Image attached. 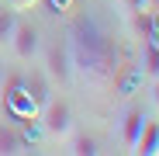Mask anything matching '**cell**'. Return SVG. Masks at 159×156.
I'll return each instance as SVG.
<instances>
[{"instance_id": "6da1fadb", "label": "cell", "mask_w": 159, "mask_h": 156, "mask_svg": "<svg viewBox=\"0 0 159 156\" xmlns=\"http://www.w3.org/2000/svg\"><path fill=\"white\" fill-rule=\"evenodd\" d=\"M66 49H69V63H73V76H80L90 87H107L114 83V76L121 69V52L114 45V38L104 31V24L93 17H80L69 35H66Z\"/></svg>"}, {"instance_id": "7a4b0ae2", "label": "cell", "mask_w": 159, "mask_h": 156, "mask_svg": "<svg viewBox=\"0 0 159 156\" xmlns=\"http://www.w3.org/2000/svg\"><path fill=\"white\" fill-rule=\"evenodd\" d=\"M38 121H42V128H45L48 139H66V135H73V108H69L66 101H56V97L42 101Z\"/></svg>"}, {"instance_id": "3957f363", "label": "cell", "mask_w": 159, "mask_h": 156, "mask_svg": "<svg viewBox=\"0 0 159 156\" xmlns=\"http://www.w3.org/2000/svg\"><path fill=\"white\" fill-rule=\"evenodd\" d=\"M4 108H7V115H11L14 121H31L35 111H38V101L31 97L28 83L11 80V83L4 87Z\"/></svg>"}, {"instance_id": "277c9868", "label": "cell", "mask_w": 159, "mask_h": 156, "mask_svg": "<svg viewBox=\"0 0 159 156\" xmlns=\"http://www.w3.org/2000/svg\"><path fill=\"white\" fill-rule=\"evenodd\" d=\"M7 45L14 49V56H17L21 63H35V56L42 52V31L35 28L31 21H17Z\"/></svg>"}, {"instance_id": "5b68a950", "label": "cell", "mask_w": 159, "mask_h": 156, "mask_svg": "<svg viewBox=\"0 0 159 156\" xmlns=\"http://www.w3.org/2000/svg\"><path fill=\"white\" fill-rule=\"evenodd\" d=\"M45 80L48 83H69L73 80V63H69L66 42H56L45 49Z\"/></svg>"}, {"instance_id": "8992f818", "label": "cell", "mask_w": 159, "mask_h": 156, "mask_svg": "<svg viewBox=\"0 0 159 156\" xmlns=\"http://www.w3.org/2000/svg\"><path fill=\"white\" fill-rule=\"evenodd\" d=\"M142 125H145L142 108H128V111H125V118H121V146H125V149H135Z\"/></svg>"}, {"instance_id": "52a82bcc", "label": "cell", "mask_w": 159, "mask_h": 156, "mask_svg": "<svg viewBox=\"0 0 159 156\" xmlns=\"http://www.w3.org/2000/svg\"><path fill=\"white\" fill-rule=\"evenodd\" d=\"M0 153H4V156L28 153V139H24L14 125H7V121H0Z\"/></svg>"}, {"instance_id": "ba28073f", "label": "cell", "mask_w": 159, "mask_h": 156, "mask_svg": "<svg viewBox=\"0 0 159 156\" xmlns=\"http://www.w3.org/2000/svg\"><path fill=\"white\" fill-rule=\"evenodd\" d=\"M131 153H142V156H156L159 153V121H149L145 118L142 132H139V142H135Z\"/></svg>"}, {"instance_id": "9c48e42d", "label": "cell", "mask_w": 159, "mask_h": 156, "mask_svg": "<svg viewBox=\"0 0 159 156\" xmlns=\"http://www.w3.org/2000/svg\"><path fill=\"white\" fill-rule=\"evenodd\" d=\"M14 24H17V11H14L11 4H7V7H0V45H7V42H11Z\"/></svg>"}, {"instance_id": "30bf717a", "label": "cell", "mask_w": 159, "mask_h": 156, "mask_svg": "<svg viewBox=\"0 0 159 156\" xmlns=\"http://www.w3.org/2000/svg\"><path fill=\"white\" fill-rule=\"evenodd\" d=\"M142 73L145 76H159V45H152V42H145V59H142Z\"/></svg>"}, {"instance_id": "8fae6325", "label": "cell", "mask_w": 159, "mask_h": 156, "mask_svg": "<svg viewBox=\"0 0 159 156\" xmlns=\"http://www.w3.org/2000/svg\"><path fill=\"white\" fill-rule=\"evenodd\" d=\"M69 153H73V156H93V153H97V142H93L90 135H73Z\"/></svg>"}, {"instance_id": "7c38bea8", "label": "cell", "mask_w": 159, "mask_h": 156, "mask_svg": "<svg viewBox=\"0 0 159 156\" xmlns=\"http://www.w3.org/2000/svg\"><path fill=\"white\" fill-rule=\"evenodd\" d=\"M28 90H31V97L42 104V101H48V87H45V76L42 73H35L31 80H28Z\"/></svg>"}, {"instance_id": "4fadbf2b", "label": "cell", "mask_w": 159, "mask_h": 156, "mask_svg": "<svg viewBox=\"0 0 159 156\" xmlns=\"http://www.w3.org/2000/svg\"><path fill=\"white\" fill-rule=\"evenodd\" d=\"M121 4H125L128 14H135V11H149V0H121Z\"/></svg>"}, {"instance_id": "5bb4252c", "label": "cell", "mask_w": 159, "mask_h": 156, "mask_svg": "<svg viewBox=\"0 0 159 156\" xmlns=\"http://www.w3.org/2000/svg\"><path fill=\"white\" fill-rule=\"evenodd\" d=\"M48 4H52V14H66L73 7V0H48Z\"/></svg>"}, {"instance_id": "9a60e30c", "label": "cell", "mask_w": 159, "mask_h": 156, "mask_svg": "<svg viewBox=\"0 0 159 156\" xmlns=\"http://www.w3.org/2000/svg\"><path fill=\"white\" fill-rule=\"evenodd\" d=\"M7 4H11L14 11H31V7L38 4V0H7Z\"/></svg>"}, {"instance_id": "2e32d148", "label": "cell", "mask_w": 159, "mask_h": 156, "mask_svg": "<svg viewBox=\"0 0 159 156\" xmlns=\"http://www.w3.org/2000/svg\"><path fill=\"white\" fill-rule=\"evenodd\" d=\"M152 101H156V108H159V76H156V83H152Z\"/></svg>"}, {"instance_id": "e0dca14e", "label": "cell", "mask_w": 159, "mask_h": 156, "mask_svg": "<svg viewBox=\"0 0 159 156\" xmlns=\"http://www.w3.org/2000/svg\"><path fill=\"white\" fill-rule=\"evenodd\" d=\"M4 76H7V69H4V59H0V87H4Z\"/></svg>"}, {"instance_id": "ac0fdd59", "label": "cell", "mask_w": 159, "mask_h": 156, "mask_svg": "<svg viewBox=\"0 0 159 156\" xmlns=\"http://www.w3.org/2000/svg\"><path fill=\"white\" fill-rule=\"evenodd\" d=\"M149 11H159V0H149Z\"/></svg>"}]
</instances>
